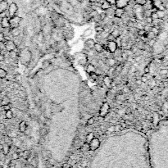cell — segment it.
Masks as SVG:
<instances>
[{
    "label": "cell",
    "mask_w": 168,
    "mask_h": 168,
    "mask_svg": "<svg viewBox=\"0 0 168 168\" xmlns=\"http://www.w3.org/2000/svg\"><path fill=\"white\" fill-rule=\"evenodd\" d=\"M163 143L162 149L157 153L153 168H168V122L162 124Z\"/></svg>",
    "instance_id": "6da1fadb"
},
{
    "label": "cell",
    "mask_w": 168,
    "mask_h": 168,
    "mask_svg": "<svg viewBox=\"0 0 168 168\" xmlns=\"http://www.w3.org/2000/svg\"><path fill=\"white\" fill-rule=\"evenodd\" d=\"M8 17L10 18L16 16L17 12L18 11V7L15 3H12L9 6H8Z\"/></svg>",
    "instance_id": "7a4b0ae2"
},
{
    "label": "cell",
    "mask_w": 168,
    "mask_h": 168,
    "mask_svg": "<svg viewBox=\"0 0 168 168\" xmlns=\"http://www.w3.org/2000/svg\"><path fill=\"white\" fill-rule=\"evenodd\" d=\"M22 21V17H13L10 18L9 19V22H10V28L12 29V28H16V27H18L20 26V23Z\"/></svg>",
    "instance_id": "3957f363"
},
{
    "label": "cell",
    "mask_w": 168,
    "mask_h": 168,
    "mask_svg": "<svg viewBox=\"0 0 168 168\" xmlns=\"http://www.w3.org/2000/svg\"><path fill=\"white\" fill-rule=\"evenodd\" d=\"M106 44H107V48H108V52H112V53H114L116 52L117 48H118L115 41H108V43Z\"/></svg>",
    "instance_id": "277c9868"
},
{
    "label": "cell",
    "mask_w": 168,
    "mask_h": 168,
    "mask_svg": "<svg viewBox=\"0 0 168 168\" xmlns=\"http://www.w3.org/2000/svg\"><path fill=\"white\" fill-rule=\"evenodd\" d=\"M89 150H96V149L99 147V145H100V140H99L98 138H95V137H94V138L89 142Z\"/></svg>",
    "instance_id": "5b68a950"
},
{
    "label": "cell",
    "mask_w": 168,
    "mask_h": 168,
    "mask_svg": "<svg viewBox=\"0 0 168 168\" xmlns=\"http://www.w3.org/2000/svg\"><path fill=\"white\" fill-rule=\"evenodd\" d=\"M4 46H5V49H6L7 52H11V51H13L16 48H17V45L15 44V43L12 40H8L5 42L4 44Z\"/></svg>",
    "instance_id": "8992f818"
},
{
    "label": "cell",
    "mask_w": 168,
    "mask_h": 168,
    "mask_svg": "<svg viewBox=\"0 0 168 168\" xmlns=\"http://www.w3.org/2000/svg\"><path fill=\"white\" fill-rule=\"evenodd\" d=\"M130 0H116L115 6L116 7H119V8H125L130 3Z\"/></svg>",
    "instance_id": "52a82bcc"
},
{
    "label": "cell",
    "mask_w": 168,
    "mask_h": 168,
    "mask_svg": "<svg viewBox=\"0 0 168 168\" xmlns=\"http://www.w3.org/2000/svg\"><path fill=\"white\" fill-rule=\"evenodd\" d=\"M109 106L107 103H104L102 108H101V111H100V116H106L108 112H109Z\"/></svg>",
    "instance_id": "ba28073f"
},
{
    "label": "cell",
    "mask_w": 168,
    "mask_h": 168,
    "mask_svg": "<svg viewBox=\"0 0 168 168\" xmlns=\"http://www.w3.org/2000/svg\"><path fill=\"white\" fill-rule=\"evenodd\" d=\"M125 13V8H119V7H116V9L114 10V16L116 18H122L123 17V15Z\"/></svg>",
    "instance_id": "9c48e42d"
},
{
    "label": "cell",
    "mask_w": 168,
    "mask_h": 168,
    "mask_svg": "<svg viewBox=\"0 0 168 168\" xmlns=\"http://www.w3.org/2000/svg\"><path fill=\"white\" fill-rule=\"evenodd\" d=\"M1 26L4 29H7V28H10V22H9V19L6 17L2 18L1 20Z\"/></svg>",
    "instance_id": "30bf717a"
},
{
    "label": "cell",
    "mask_w": 168,
    "mask_h": 168,
    "mask_svg": "<svg viewBox=\"0 0 168 168\" xmlns=\"http://www.w3.org/2000/svg\"><path fill=\"white\" fill-rule=\"evenodd\" d=\"M8 9V3L5 0H2L0 2V12H5Z\"/></svg>",
    "instance_id": "8fae6325"
},
{
    "label": "cell",
    "mask_w": 168,
    "mask_h": 168,
    "mask_svg": "<svg viewBox=\"0 0 168 168\" xmlns=\"http://www.w3.org/2000/svg\"><path fill=\"white\" fill-rule=\"evenodd\" d=\"M94 44L95 42L92 39H88L85 42V46L86 47L89 49H93L94 47Z\"/></svg>",
    "instance_id": "7c38bea8"
},
{
    "label": "cell",
    "mask_w": 168,
    "mask_h": 168,
    "mask_svg": "<svg viewBox=\"0 0 168 168\" xmlns=\"http://www.w3.org/2000/svg\"><path fill=\"white\" fill-rule=\"evenodd\" d=\"M93 48H94V50L97 52H103L104 51L103 44H101L100 43H95Z\"/></svg>",
    "instance_id": "4fadbf2b"
},
{
    "label": "cell",
    "mask_w": 168,
    "mask_h": 168,
    "mask_svg": "<svg viewBox=\"0 0 168 168\" xmlns=\"http://www.w3.org/2000/svg\"><path fill=\"white\" fill-rule=\"evenodd\" d=\"M21 34V30L19 29V27H16V28H12L11 29V35L13 37H18Z\"/></svg>",
    "instance_id": "5bb4252c"
},
{
    "label": "cell",
    "mask_w": 168,
    "mask_h": 168,
    "mask_svg": "<svg viewBox=\"0 0 168 168\" xmlns=\"http://www.w3.org/2000/svg\"><path fill=\"white\" fill-rule=\"evenodd\" d=\"M27 127H28L27 123L26 122H24V121H22V122L19 124V130H20V131L22 132V133H24V131L27 129Z\"/></svg>",
    "instance_id": "9a60e30c"
},
{
    "label": "cell",
    "mask_w": 168,
    "mask_h": 168,
    "mask_svg": "<svg viewBox=\"0 0 168 168\" xmlns=\"http://www.w3.org/2000/svg\"><path fill=\"white\" fill-rule=\"evenodd\" d=\"M111 7H112V4H111L110 3H109V2H108L107 0H105L104 2L101 4V7H101L103 10H105V11H106V10L109 9Z\"/></svg>",
    "instance_id": "2e32d148"
},
{
    "label": "cell",
    "mask_w": 168,
    "mask_h": 168,
    "mask_svg": "<svg viewBox=\"0 0 168 168\" xmlns=\"http://www.w3.org/2000/svg\"><path fill=\"white\" fill-rule=\"evenodd\" d=\"M95 71H96V68H95V67L93 66V64H89V65H88L87 68H86V71H87L89 75H90L91 73L95 72Z\"/></svg>",
    "instance_id": "e0dca14e"
},
{
    "label": "cell",
    "mask_w": 168,
    "mask_h": 168,
    "mask_svg": "<svg viewBox=\"0 0 168 168\" xmlns=\"http://www.w3.org/2000/svg\"><path fill=\"white\" fill-rule=\"evenodd\" d=\"M103 81L105 85H107V87L111 88V83H112V80L109 76H105L104 78L103 79Z\"/></svg>",
    "instance_id": "ac0fdd59"
},
{
    "label": "cell",
    "mask_w": 168,
    "mask_h": 168,
    "mask_svg": "<svg viewBox=\"0 0 168 168\" xmlns=\"http://www.w3.org/2000/svg\"><path fill=\"white\" fill-rule=\"evenodd\" d=\"M93 138H94V134H93V132H90V133L88 134L87 136H86V139H85L86 143H87V144H89V142H90Z\"/></svg>",
    "instance_id": "d6986e66"
},
{
    "label": "cell",
    "mask_w": 168,
    "mask_h": 168,
    "mask_svg": "<svg viewBox=\"0 0 168 168\" xmlns=\"http://www.w3.org/2000/svg\"><path fill=\"white\" fill-rule=\"evenodd\" d=\"M7 75V73L6 70H4L3 68H0V79L6 78Z\"/></svg>",
    "instance_id": "ffe728a7"
},
{
    "label": "cell",
    "mask_w": 168,
    "mask_h": 168,
    "mask_svg": "<svg viewBox=\"0 0 168 168\" xmlns=\"http://www.w3.org/2000/svg\"><path fill=\"white\" fill-rule=\"evenodd\" d=\"M5 117H6L7 119H12V117H13V112H12V111L11 109L5 112Z\"/></svg>",
    "instance_id": "44dd1931"
},
{
    "label": "cell",
    "mask_w": 168,
    "mask_h": 168,
    "mask_svg": "<svg viewBox=\"0 0 168 168\" xmlns=\"http://www.w3.org/2000/svg\"><path fill=\"white\" fill-rule=\"evenodd\" d=\"M50 61H48V60H44V62H43V63H42V69H46L48 68L49 66H50Z\"/></svg>",
    "instance_id": "7402d4cb"
},
{
    "label": "cell",
    "mask_w": 168,
    "mask_h": 168,
    "mask_svg": "<svg viewBox=\"0 0 168 168\" xmlns=\"http://www.w3.org/2000/svg\"><path fill=\"white\" fill-rule=\"evenodd\" d=\"M111 34L113 35L115 38H117V37L121 36V32H120V30H119L118 29H114L112 31V33H111Z\"/></svg>",
    "instance_id": "603a6c76"
},
{
    "label": "cell",
    "mask_w": 168,
    "mask_h": 168,
    "mask_svg": "<svg viewBox=\"0 0 168 168\" xmlns=\"http://www.w3.org/2000/svg\"><path fill=\"white\" fill-rule=\"evenodd\" d=\"M48 130H47L46 127H43L42 129H40V135L42 137H44V136H46L47 134H48Z\"/></svg>",
    "instance_id": "cb8c5ba5"
},
{
    "label": "cell",
    "mask_w": 168,
    "mask_h": 168,
    "mask_svg": "<svg viewBox=\"0 0 168 168\" xmlns=\"http://www.w3.org/2000/svg\"><path fill=\"white\" fill-rule=\"evenodd\" d=\"M95 30H96L97 33H103L104 31V28L102 26H97L95 27Z\"/></svg>",
    "instance_id": "d4e9b609"
},
{
    "label": "cell",
    "mask_w": 168,
    "mask_h": 168,
    "mask_svg": "<svg viewBox=\"0 0 168 168\" xmlns=\"http://www.w3.org/2000/svg\"><path fill=\"white\" fill-rule=\"evenodd\" d=\"M106 39H107V40L108 41H115V40H116V38L112 35L111 33L107 35V38H106Z\"/></svg>",
    "instance_id": "484cf974"
},
{
    "label": "cell",
    "mask_w": 168,
    "mask_h": 168,
    "mask_svg": "<svg viewBox=\"0 0 168 168\" xmlns=\"http://www.w3.org/2000/svg\"><path fill=\"white\" fill-rule=\"evenodd\" d=\"M122 130H123V129H122L121 124H116V126H115V131L116 132H120V131H122Z\"/></svg>",
    "instance_id": "4316f807"
},
{
    "label": "cell",
    "mask_w": 168,
    "mask_h": 168,
    "mask_svg": "<svg viewBox=\"0 0 168 168\" xmlns=\"http://www.w3.org/2000/svg\"><path fill=\"white\" fill-rule=\"evenodd\" d=\"M95 123V119L93 118V117H89V119L87 120V124L89 126H90V125H93Z\"/></svg>",
    "instance_id": "83f0119b"
},
{
    "label": "cell",
    "mask_w": 168,
    "mask_h": 168,
    "mask_svg": "<svg viewBox=\"0 0 168 168\" xmlns=\"http://www.w3.org/2000/svg\"><path fill=\"white\" fill-rule=\"evenodd\" d=\"M136 3L139 4L140 6H144L145 4V3L147 2V0H135Z\"/></svg>",
    "instance_id": "f1b7e54d"
},
{
    "label": "cell",
    "mask_w": 168,
    "mask_h": 168,
    "mask_svg": "<svg viewBox=\"0 0 168 168\" xmlns=\"http://www.w3.org/2000/svg\"><path fill=\"white\" fill-rule=\"evenodd\" d=\"M92 34V30H91V29H87L85 32H84V36L85 37H86V36H89V35Z\"/></svg>",
    "instance_id": "f546056e"
},
{
    "label": "cell",
    "mask_w": 168,
    "mask_h": 168,
    "mask_svg": "<svg viewBox=\"0 0 168 168\" xmlns=\"http://www.w3.org/2000/svg\"><path fill=\"white\" fill-rule=\"evenodd\" d=\"M121 57H122V59H123V61H124V60H125V61H126V60H127L128 57H129V55H128L127 53H126V52H122V56H121Z\"/></svg>",
    "instance_id": "4dcf8cb0"
},
{
    "label": "cell",
    "mask_w": 168,
    "mask_h": 168,
    "mask_svg": "<svg viewBox=\"0 0 168 168\" xmlns=\"http://www.w3.org/2000/svg\"><path fill=\"white\" fill-rule=\"evenodd\" d=\"M10 103H9V100L7 99H3L2 101H1V104H2V106H4V105H7V104H9Z\"/></svg>",
    "instance_id": "1f68e13d"
},
{
    "label": "cell",
    "mask_w": 168,
    "mask_h": 168,
    "mask_svg": "<svg viewBox=\"0 0 168 168\" xmlns=\"http://www.w3.org/2000/svg\"><path fill=\"white\" fill-rule=\"evenodd\" d=\"M99 15L101 21H103V20H105V18L107 17V15H106V13H105V12H102V13H100V14H99Z\"/></svg>",
    "instance_id": "d6a6232c"
},
{
    "label": "cell",
    "mask_w": 168,
    "mask_h": 168,
    "mask_svg": "<svg viewBox=\"0 0 168 168\" xmlns=\"http://www.w3.org/2000/svg\"><path fill=\"white\" fill-rule=\"evenodd\" d=\"M108 131L109 133L114 132V131H115V126H111L110 127L108 128Z\"/></svg>",
    "instance_id": "836d02e7"
},
{
    "label": "cell",
    "mask_w": 168,
    "mask_h": 168,
    "mask_svg": "<svg viewBox=\"0 0 168 168\" xmlns=\"http://www.w3.org/2000/svg\"><path fill=\"white\" fill-rule=\"evenodd\" d=\"M5 40V35L3 32H0V42H4Z\"/></svg>",
    "instance_id": "e575fe53"
},
{
    "label": "cell",
    "mask_w": 168,
    "mask_h": 168,
    "mask_svg": "<svg viewBox=\"0 0 168 168\" xmlns=\"http://www.w3.org/2000/svg\"><path fill=\"white\" fill-rule=\"evenodd\" d=\"M145 34V30L144 29H141L138 30V35H140V36H144Z\"/></svg>",
    "instance_id": "d590c367"
},
{
    "label": "cell",
    "mask_w": 168,
    "mask_h": 168,
    "mask_svg": "<svg viewBox=\"0 0 168 168\" xmlns=\"http://www.w3.org/2000/svg\"><path fill=\"white\" fill-rule=\"evenodd\" d=\"M3 110L5 111V112L7 110H10V109H11L10 103H9V104H7V105H4V106H3Z\"/></svg>",
    "instance_id": "8d00e7d4"
},
{
    "label": "cell",
    "mask_w": 168,
    "mask_h": 168,
    "mask_svg": "<svg viewBox=\"0 0 168 168\" xmlns=\"http://www.w3.org/2000/svg\"><path fill=\"white\" fill-rule=\"evenodd\" d=\"M3 151H4V153H7L8 152H9V146L7 144L4 145V147H3Z\"/></svg>",
    "instance_id": "74e56055"
},
{
    "label": "cell",
    "mask_w": 168,
    "mask_h": 168,
    "mask_svg": "<svg viewBox=\"0 0 168 168\" xmlns=\"http://www.w3.org/2000/svg\"><path fill=\"white\" fill-rule=\"evenodd\" d=\"M130 92V88L129 87H124L122 89V93H127Z\"/></svg>",
    "instance_id": "f35d334b"
},
{
    "label": "cell",
    "mask_w": 168,
    "mask_h": 168,
    "mask_svg": "<svg viewBox=\"0 0 168 168\" xmlns=\"http://www.w3.org/2000/svg\"><path fill=\"white\" fill-rule=\"evenodd\" d=\"M18 157H19V154H18V153H13V155H12V159L16 160V159H18Z\"/></svg>",
    "instance_id": "ab89813d"
},
{
    "label": "cell",
    "mask_w": 168,
    "mask_h": 168,
    "mask_svg": "<svg viewBox=\"0 0 168 168\" xmlns=\"http://www.w3.org/2000/svg\"><path fill=\"white\" fill-rule=\"evenodd\" d=\"M7 17L6 11H5V12H0V17H1V18H3V17Z\"/></svg>",
    "instance_id": "60d3db41"
},
{
    "label": "cell",
    "mask_w": 168,
    "mask_h": 168,
    "mask_svg": "<svg viewBox=\"0 0 168 168\" xmlns=\"http://www.w3.org/2000/svg\"><path fill=\"white\" fill-rule=\"evenodd\" d=\"M4 59H5V56H4L3 54L1 53V54H0V62H3Z\"/></svg>",
    "instance_id": "b9f144b4"
},
{
    "label": "cell",
    "mask_w": 168,
    "mask_h": 168,
    "mask_svg": "<svg viewBox=\"0 0 168 168\" xmlns=\"http://www.w3.org/2000/svg\"><path fill=\"white\" fill-rule=\"evenodd\" d=\"M108 2H109L112 5H115V3H116V0H107Z\"/></svg>",
    "instance_id": "7bdbcfd3"
},
{
    "label": "cell",
    "mask_w": 168,
    "mask_h": 168,
    "mask_svg": "<svg viewBox=\"0 0 168 168\" xmlns=\"http://www.w3.org/2000/svg\"><path fill=\"white\" fill-rule=\"evenodd\" d=\"M101 0H89V2L91 3H99Z\"/></svg>",
    "instance_id": "ee69618b"
},
{
    "label": "cell",
    "mask_w": 168,
    "mask_h": 168,
    "mask_svg": "<svg viewBox=\"0 0 168 168\" xmlns=\"http://www.w3.org/2000/svg\"><path fill=\"white\" fill-rule=\"evenodd\" d=\"M149 68L148 67H146L144 68V73H149Z\"/></svg>",
    "instance_id": "f6af8a7d"
},
{
    "label": "cell",
    "mask_w": 168,
    "mask_h": 168,
    "mask_svg": "<svg viewBox=\"0 0 168 168\" xmlns=\"http://www.w3.org/2000/svg\"><path fill=\"white\" fill-rule=\"evenodd\" d=\"M141 81H142V82H146V81H147V78H146L145 76L142 77V78H141Z\"/></svg>",
    "instance_id": "bcb514c9"
},
{
    "label": "cell",
    "mask_w": 168,
    "mask_h": 168,
    "mask_svg": "<svg viewBox=\"0 0 168 168\" xmlns=\"http://www.w3.org/2000/svg\"><path fill=\"white\" fill-rule=\"evenodd\" d=\"M135 129H137V130H141L142 129V127L140 126H135Z\"/></svg>",
    "instance_id": "7dc6e473"
},
{
    "label": "cell",
    "mask_w": 168,
    "mask_h": 168,
    "mask_svg": "<svg viewBox=\"0 0 168 168\" xmlns=\"http://www.w3.org/2000/svg\"><path fill=\"white\" fill-rule=\"evenodd\" d=\"M147 22H152V19H151V17L147 18Z\"/></svg>",
    "instance_id": "c3c4849f"
},
{
    "label": "cell",
    "mask_w": 168,
    "mask_h": 168,
    "mask_svg": "<svg viewBox=\"0 0 168 168\" xmlns=\"http://www.w3.org/2000/svg\"><path fill=\"white\" fill-rule=\"evenodd\" d=\"M136 83H137L138 85H140V84L142 83V81H139V80H137V81H136Z\"/></svg>",
    "instance_id": "681fc988"
},
{
    "label": "cell",
    "mask_w": 168,
    "mask_h": 168,
    "mask_svg": "<svg viewBox=\"0 0 168 168\" xmlns=\"http://www.w3.org/2000/svg\"><path fill=\"white\" fill-rule=\"evenodd\" d=\"M77 1H78L79 3H84V2H85V0H77Z\"/></svg>",
    "instance_id": "f907efd6"
},
{
    "label": "cell",
    "mask_w": 168,
    "mask_h": 168,
    "mask_svg": "<svg viewBox=\"0 0 168 168\" xmlns=\"http://www.w3.org/2000/svg\"><path fill=\"white\" fill-rule=\"evenodd\" d=\"M51 168H57V167H56L55 166H52V167H51Z\"/></svg>",
    "instance_id": "816d5d0a"
},
{
    "label": "cell",
    "mask_w": 168,
    "mask_h": 168,
    "mask_svg": "<svg viewBox=\"0 0 168 168\" xmlns=\"http://www.w3.org/2000/svg\"><path fill=\"white\" fill-rule=\"evenodd\" d=\"M1 53H2V48H0V54H1Z\"/></svg>",
    "instance_id": "f5cc1de1"
}]
</instances>
